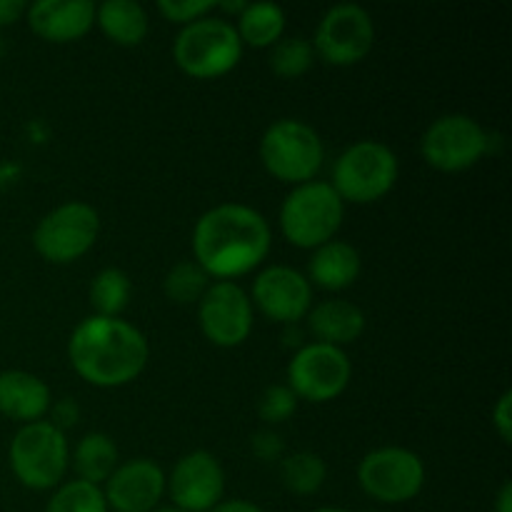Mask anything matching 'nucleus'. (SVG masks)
<instances>
[{
  "mask_svg": "<svg viewBox=\"0 0 512 512\" xmlns=\"http://www.w3.org/2000/svg\"><path fill=\"white\" fill-rule=\"evenodd\" d=\"M313 512H348V510H343V508H318Z\"/></svg>",
  "mask_w": 512,
  "mask_h": 512,
  "instance_id": "37",
  "label": "nucleus"
},
{
  "mask_svg": "<svg viewBox=\"0 0 512 512\" xmlns=\"http://www.w3.org/2000/svg\"><path fill=\"white\" fill-rule=\"evenodd\" d=\"M345 218V203L325 180L295 185L280 205V230L295 248L315 250L335 240Z\"/></svg>",
  "mask_w": 512,
  "mask_h": 512,
  "instance_id": "3",
  "label": "nucleus"
},
{
  "mask_svg": "<svg viewBox=\"0 0 512 512\" xmlns=\"http://www.w3.org/2000/svg\"><path fill=\"white\" fill-rule=\"evenodd\" d=\"M215 8H218L215 0H160L158 3V13L163 15L165 20L178 25L195 23V20L213 13Z\"/></svg>",
  "mask_w": 512,
  "mask_h": 512,
  "instance_id": "30",
  "label": "nucleus"
},
{
  "mask_svg": "<svg viewBox=\"0 0 512 512\" xmlns=\"http://www.w3.org/2000/svg\"><path fill=\"white\" fill-rule=\"evenodd\" d=\"M165 493L173 508L183 512H210L225 495V473L220 460L208 450H193L173 465L165 478Z\"/></svg>",
  "mask_w": 512,
  "mask_h": 512,
  "instance_id": "14",
  "label": "nucleus"
},
{
  "mask_svg": "<svg viewBox=\"0 0 512 512\" xmlns=\"http://www.w3.org/2000/svg\"><path fill=\"white\" fill-rule=\"evenodd\" d=\"M295 410H298V398L288 385H270L260 395L258 413L268 425L285 423L290 415H295Z\"/></svg>",
  "mask_w": 512,
  "mask_h": 512,
  "instance_id": "29",
  "label": "nucleus"
},
{
  "mask_svg": "<svg viewBox=\"0 0 512 512\" xmlns=\"http://www.w3.org/2000/svg\"><path fill=\"white\" fill-rule=\"evenodd\" d=\"M375 45V23L363 5H333L320 18L313 38V50L323 63L348 68L370 55Z\"/></svg>",
  "mask_w": 512,
  "mask_h": 512,
  "instance_id": "12",
  "label": "nucleus"
},
{
  "mask_svg": "<svg viewBox=\"0 0 512 512\" xmlns=\"http://www.w3.org/2000/svg\"><path fill=\"white\" fill-rule=\"evenodd\" d=\"M118 445L105 433H88L73 450V468L78 480L103 488L105 480L118 468Z\"/></svg>",
  "mask_w": 512,
  "mask_h": 512,
  "instance_id": "22",
  "label": "nucleus"
},
{
  "mask_svg": "<svg viewBox=\"0 0 512 512\" xmlns=\"http://www.w3.org/2000/svg\"><path fill=\"white\" fill-rule=\"evenodd\" d=\"M253 453L258 455L260 460H278L283 455V438L273 430H260V433L253 435V443H250Z\"/></svg>",
  "mask_w": 512,
  "mask_h": 512,
  "instance_id": "31",
  "label": "nucleus"
},
{
  "mask_svg": "<svg viewBox=\"0 0 512 512\" xmlns=\"http://www.w3.org/2000/svg\"><path fill=\"white\" fill-rule=\"evenodd\" d=\"M208 288L210 275L195 260H183V263L173 265L163 280L165 298L173 300L175 305L200 303V298H203Z\"/></svg>",
  "mask_w": 512,
  "mask_h": 512,
  "instance_id": "26",
  "label": "nucleus"
},
{
  "mask_svg": "<svg viewBox=\"0 0 512 512\" xmlns=\"http://www.w3.org/2000/svg\"><path fill=\"white\" fill-rule=\"evenodd\" d=\"M68 358L85 383L95 388H123L145 370L150 345L128 320L90 315L75 325L68 340Z\"/></svg>",
  "mask_w": 512,
  "mask_h": 512,
  "instance_id": "2",
  "label": "nucleus"
},
{
  "mask_svg": "<svg viewBox=\"0 0 512 512\" xmlns=\"http://www.w3.org/2000/svg\"><path fill=\"white\" fill-rule=\"evenodd\" d=\"M398 155L380 140H358L333 163L335 193L343 203L368 205L385 198L398 183Z\"/></svg>",
  "mask_w": 512,
  "mask_h": 512,
  "instance_id": "5",
  "label": "nucleus"
},
{
  "mask_svg": "<svg viewBox=\"0 0 512 512\" xmlns=\"http://www.w3.org/2000/svg\"><path fill=\"white\" fill-rule=\"evenodd\" d=\"M95 23L100 25L105 38L123 48H135L143 43L150 28L148 13L135 0H105L95 5Z\"/></svg>",
  "mask_w": 512,
  "mask_h": 512,
  "instance_id": "21",
  "label": "nucleus"
},
{
  "mask_svg": "<svg viewBox=\"0 0 512 512\" xmlns=\"http://www.w3.org/2000/svg\"><path fill=\"white\" fill-rule=\"evenodd\" d=\"M358 483L368 498L383 505H403L418 498L425 485V465L408 448H378L358 465Z\"/></svg>",
  "mask_w": 512,
  "mask_h": 512,
  "instance_id": "10",
  "label": "nucleus"
},
{
  "mask_svg": "<svg viewBox=\"0 0 512 512\" xmlns=\"http://www.w3.org/2000/svg\"><path fill=\"white\" fill-rule=\"evenodd\" d=\"M8 458L20 485L30 490H53L68 473L70 448L63 430L48 420H38L15 433Z\"/></svg>",
  "mask_w": 512,
  "mask_h": 512,
  "instance_id": "7",
  "label": "nucleus"
},
{
  "mask_svg": "<svg viewBox=\"0 0 512 512\" xmlns=\"http://www.w3.org/2000/svg\"><path fill=\"white\" fill-rule=\"evenodd\" d=\"M273 233L258 210L243 203H223L205 210L193 228L195 263L218 280L253 273L268 258Z\"/></svg>",
  "mask_w": 512,
  "mask_h": 512,
  "instance_id": "1",
  "label": "nucleus"
},
{
  "mask_svg": "<svg viewBox=\"0 0 512 512\" xmlns=\"http://www.w3.org/2000/svg\"><path fill=\"white\" fill-rule=\"evenodd\" d=\"M200 330L218 348H238L253 333V303L233 280H215L198 303Z\"/></svg>",
  "mask_w": 512,
  "mask_h": 512,
  "instance_id": "13",
  "label": "nucleus"
},
{
  "mask_svg": "<svg viewBox=\"0 0 512 512\" xmlns=\"http://www.w3.org/2000/svg\"><path fill=\"white\" fill-rule=\"evenodd\" d=\"M153 512H183V510H178V508H173V505H170V508H155Z\"/></svg>",
  "mask_w": 512,
  "mask_h": 512,
  "instance_id": "38",
  "label": "nucleus"
},
{
  "mask_svg": "<svg viewBox=\"0 0 512 512\" xmlns=\"http://www.w3.org/2000/svg\"><path fill=\"white\" fill-rule=\"evenodd\" d=\"M238 38L250 48H273L285 33V10L278 3H248L238 15Z\"/></svg>",
  "mask_w": 512,
  "mask_h": 512,
  "instance_id": "23",
  "label": "nucleus"
},
{
  "mask_svg": "<svg viewBox=\"0 0 512 512\" xmlns=\"http://www.w3.org/2000/svg\"><path fill=\"white\" fill-rule=\"evenodd\" d=\"M50 388L33 373L25 370H5L0 373V415L18 423H38L48 415Z\"/></svg>",
  "mask_w": 512,
  "mask_h": 512,
  "instance_id": "18",
  "label": "nucleus"
},
{
  "mask_svg": "<svg viewBox=\"0 0 512 512\" xmlns=\"http://www.w3.org/2000/svg\"><path fill=\"white\" fill-rule=\"evenodd\" d=\"M103 495L113 512H153L165 495L163 468L148 458L128 460L105 480Z\"/></svg>",
  "mask_w": 512,
  "mask_h": 512,
  "instance_id": "16",
  "label": "nucleus"
},
{
  "mask_svg": "<svg viewBox=\"0 0 512 512\" xmlns=\"http://www.w3.org/2000/svg\"><path fill=\"white\" fill-rule=\"evenodd\" d=\"M243 58V43L230 20L205 15L183 25L173 40V60L185 75L195 80H213L228 75Z\"/></svg>",
  "mask_w": 512,
  "mask_h": 512,
  "instance_id": "4",
  "label": "nucleus"
},
{
  "mask_svg": "<svg viewBox=\"0 0 512 512\" xmlns=\"http://www.w3.org/2000/svg\"><path fill=\"white\" fill-rule=\"evenodd\" d=\"M100 233V215L83 200L58 205L33 230V248L53 265H68L90 253Z\"/></svg>",
  "mask_w": 512,
  "mask_h": 512,
  "instance_id": "8",
  "label": "nucleus"
},
{
  "mask_svg": "<svg viewBox=\"0 0 512 512\" xmlns=\"http://www.w3.org/2000/svg\"><path fill=\"white\" fill-rule=\"evenodd\" d=\"M360 253L345 240H328L325 245L313 250V258L308 263L310 285H318L323 290L350 288L360 275Z\"/></svg>",
  "mask_w": 512,
  "mask_h": 512,
  "instance_id": "20",
  "label": "nucleus"
},
{
  "mask_svg": "<svg viewBox=\"0 0 512 512\" xmlns=\"http://www.w3.org/2000/svg\"><path fill=\"white\" fill-rule=\"evenodd\" d=\"M30 30L48 43H73L95 25L93 0H38L25 13Z\"/></svg>",
  "mask_w": 512,
  "mask_h": 512,
  "instance_id": "17",
  "label": "nucleus"
},
{
  "mask_svg": "<svg viewBox=\"0 0 512 512\" xmlns=\"http://www.w3.org/2000/svg\"><path fill=\"white\" fill-rule=\"evenodd\" d=\"M490 150V135L465 113H448L433 120L420 140V153L440 173H460L483 160Z\"/></svg>",
  "mask_w": 512,
  "mask_h": 512,
  "instance_id": "9",
  "label": "nucleus"
},
{
  "mask_svg": "<svg viewBox=\"0 0 512 512\" xmlns=\"http://www.w3.org/2000/svg\"><path fill=\"white\" fill-rule=\"evenodd\" d=\"M493 428L495 433L500 435L503 443H510L512 440V393L510 390H505V393L498 398V403H495Z\"/></svg>",
  "mask_w": 512,
  "mask_h": 512,
  "instance_id": "32",
  "label": "nucleus"
},
{
  "mask_svg": "<svg viewBox=\"0 0 512 512\" xmlns=\"http://www.w3.org/2000/svg\"><path fill=\"white\" fill-rule=\"evenodd\" d=\"M260 160L280 183L303 185L315 180L325 160V148L313 125L298 118H280L260 138Z\"/></svg>",
  "mask_w": 512,
  "mask_h": 512,
  "instance_id": "6",
  "label": "nucleus"
},
{
  "mask_svg": "<svg viewBox=\"0 0 512 512\" xmlns=\"http://www.w3.org/2000/svg\"><path fill=\"white\" fill-rule=\"evenodd\" d=\"M308 328L315 335V343L343 348V345L355 343L363 335L365 313L350 300H323L315 308H310Z\"/></svg>",
  "mask_w": 512,
  "mask_h": 512,
  "instance_id": "19",
  "label": "nucleus"
},
{
  "mask_svg": "<svg viewBox=\"0 0 512 512\" xmlns=\"http://www.w3.org/2000/svg\"><path fill=\"white\" fill-rule=\"evenodd\" d=\"M210 512H265L258 505L248 503V500H223V503L215 505Z\"/></svg>",
  "mask_w": 512,
  "mask_h": 512,
  "instance_id": "35",
  "label": "nucleus"
},
{
  "mask_svg": "<svg viewBox=\"0 0 512 512\" xmlns=\"http://www.w3.org/2000/svg\"><path fill=\"white\" fill-rule=\"evenodd\" d=\"M45 512H110L100 485L85 480H70L58 485L53 498L45 505Z\"/></svg>",
  "mask_w": 512,
  "mask_h": 512,
  "instance_id": "28",
  "label": "nucleus"
},
{
  "mask_svg": "<svg viewBox=\"0 0 512 512\" xmlns=\"http://www.w3.org/2000/svg\"><path fill=\"white\" fill-rule=\"evenodd\" d=\"M48 413L53 415V420H48V423H53L55 428L63 430V433H65V428H73L80 418V408L73 398L58 400V403L50 405Z\"/></svg>",
  "mask_w": 512,
  "mask_h": 512,
  "instance_id": "33",
  "label": "nucleus"
},
{
  "mask_svg": "<svg viewBox=\"0 0 512 512\" xmlns=\"http://www.w3.org/2000/svg\"><path fill=\"white\" fill-rule=\"evenodd\" d=\"M353 363L343 348L308 343L288 363V388L308 403H330L348 390Z\"/></svg>",
  "mask_w": 512,
  "mask_h": 512,
  "instance_id": "11",
  "label": "nucleus"
},
{
  "mask_svg": "<svg viewBox=\"0 0 512 512\" xmlns=\"http://www.w3.org/2000/svg\"><path fill=\"white\" fill-rule=\"evenodd\" d=\"M130 293L133 285L125 270L120 268H105L90 283V305H93V315H103V318H120L130 303Z\"/></svg>",
  "mask_w": 512,
  "mask_h": 512,
  "instance_id": "24",
  "label": "nucleus"
},
{
  "mask_svg": "<svg viewBox=\"0 0 512 512\" xmlns=\"http://www.w3.org/2000/svg\"><path fill=\"white\" fill-rule=\"evenodd\" d=\"M25 13H28V3L23 0H0V28L15 25Z\"/></svg>",
  "mask_w": 512,
  "mask_h": 512,
  "instance_id": "34",
  "label": "nucleus"
},
{
  "mask_svg": "<svg viewBox=\"0 0 512 512\" xmlns=\"http://www.w3.org/2000/svg\"><path fill=\"white\" fill-rule=\"evenodd\" d=\"M325 478H328L325 460L308 450L288 455L280 463V480L295 495H315L325 485Z\"/></svg>",
  "mask_w": 512,
  "mask_h": 512,
  "instance_id": "25",
  "label": "nucleus"
},
{
  "mask_svg": "<svg viewBox=\"0 0 512 512\" xmlns=\"http://www.w3.org/2000/svg\"><path fill=\"white\" fill-rule=\"evenodd\" d=\"M495 512H512V483L505 480L498 490V498H495Z\"/></svg>",
  "mask_w": 512,
  "mask_h": 512,
  "instance_id": "36",
  "label": "nucleus"
},
{
  "mask_svg": "<svg viewBox=\"0 0 512 512\" xmlns=\"http://www.w3.org/2000/svg\"><path fill=\"white\" fill-rule=\"evenodd\" d=\"M315 50L313 43L303 35H288V38H280L278 43L270 48V68L280 78H300V75L308 73L313 68Z\"/></svg>",
  "mask_w": 512,
  "mask_h": 512,
  "instance_id": "27",
  "label": "nucleus"
},
{
  "mask_svg": "<svg viewBox=\"0 0 512 512\" xmlns=\"http://www.w3.org/2000/svg\"><path fill=\"white\" fill-rule=\"evenodd\" d=\"M268 320L295 325L308 318L313 308V285L300 270L288 265H270L253 280V300Z\"/></svg>",
  "mask_w": 512,
  "mask_h": 512,
  "instance_id": "15",
  "label": "nucleus"
}]
</instances>
